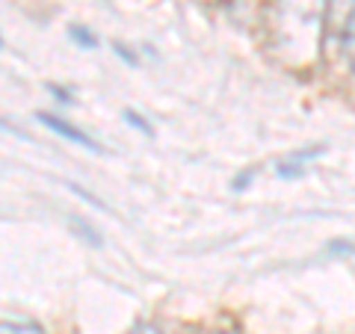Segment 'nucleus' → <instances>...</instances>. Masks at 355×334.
I'll list each match as a JSON object with an SVG mask.
<instances>
[{"instance_id": "obj_9", "label": "nucleus", "mask_w": 355, "mask_h": 334, "mask_svg": "<svg viewBox=\"0 0 355 334\" xmlns=\"http://www.w3.org/2000/svg\"><path fill=\"white\" fill-rule=\"evenodd\" d=\"M329 254H340V258H349V254H355V243H347V240H331L326 246Z\"/></svg>"}, {"instance_id": "obj_11", "label": "nucleus", "mask_w": 355, "mask_h": 334, "mask_svg": "<svg viewBox=\"0 0 355 334\" xmlns=\"http://www.w3.org/2000/svg\"><path fill=\"white\" fill-rule=\"evenodd\" d=\"M113 51H116L128 65H137V53H133V51H125V44H113Z\"/></svg>"}, {"instance_id": "obj_1", "label": "nucleus", "mask_w": 355, "mask_h": 334, "mask_svg": "<svg viewBox=\"0 0 355 334\" xmlns=\"http://www.w3.org/2000/svg\"><path fill=\"white\" fill-rule=\"evenodd\" d=\"M329 0H272L270 6V51L284 69L308 71L320 60Z\"/></svg>"}, {"instance_id": "obj_15", "label": "nucleus", "mask_w": 355, "mask_h": 334, "mask_svg": "<svg viewBox=\"0 0 355 334\" xmlns=\"http://www.w3.org/2000/svg\"><path fill=\"white\" fill-rule=\"evenodd\" d=\"M214 334H237V331H214Z\"/></svg>"}, {"instance_id": "obj_5", "label": "nucleus", "mask_w": 355, "mask_h": 334, "mask_svg": "<svg viewBox=\"0 0 355 334\" xmlns=\"http://www.w3.org/2000/svg\"><path fill=\"white\" fill-rule=\"evenodd\" d=\"M71 228H74L77 234H80V240H86L89 246H95V249H101V246H104V240L98 237V231H95L92 225H89V222H83V219L71 216Z\"/></svg>"}, {"instance_id": "obj_4", "label": "nucleus", "mask_w": 355, "mask_h": 334, "mask_svg": "<svg viewBox=\"0 0 355 334\" xmlns=\"http://www.w3.org/2000/svg\"><path fill=\"white\" fill-rule=\"evenodd\" d=\"M340 44H343V53H347V60H349L352 71H355V6H352V12L347 15V24H343Z\"/></svg>"}, {"instance_id": "obj_12", "label": "nucleus", "mask_w": 355, "mask_h": 334, "mask_svg": "<svg viewBox=\"0 0 355 334\" xmlns=\"http://www.w3.org/2000/svg\"><path fill=\"white\" fill-rule=\"evenodd\" d=\"M69 189H71V193H74V195H80V198H86V202H89V204H95V207H104V204H101V202H98V198H95V195H89V193H83V189H80V186H74V184H69Z\"/></svg>"}, {"instance_id": "obj_6", "label": "nucleus", "mask_w": 355, "mask_h": 334, "mask_svg": "<svg viewBox=\"0 0 355 334\" xmlns=\"http://www.w3.org/2000/svg\"><path fill=\"white\" fill-rule=\"evenodd\" d=\"M3 334H44L30 319H3Z\"/></svg>"}, {"instance_id": "obj_8", "label": "nucleus", "mask_w": 355, "mask_h": 334, "mask_svg": "<svg viewBox=\"0 0 355 334\" xmlns=\"http://www.w3.org/2000/svg\"><path fill=\"white\" fill-rule=\"evenodd\" d=\"M125 121H128L130 128H137L139 133H146V137L151 133V125H148V121H146V118H142V116L137 113V109H125Z\"/></svg>"}, {"instance_id": "obj_3", "label": "nucleus", "mask_w": 355, "mask_h": 334, "mask_svg": "<svg viewBox=\"0 0 355 334\" xmlns=\"http://www.w3.org/2000/svg\"><path fill=\"white\" fill-rule=\"evenodd\" d=\"M323 151H326L323 146H308V148H299V151H293L287 160H282L279 166H275V175H279V177H299V175L305 172V166H308L311 160H317Z\"/></svg>"}, {"instance_id": "obj_10", "label": "nucleus", "mask_w": 355, "mask_h": 334, "mask_svg": "<svg viewBox=\"0 0 355 334\" xmlns=\"http://www.w3.org/2000/svg\"><path fill=\"white\" fill-rule=\"evenodd\" d=\"M252 177H254V172H240V175L234 177V184H231V189H234V193H243V189H246V184H252Z\"/></svg>"}, {"instance_id": "obj_14", "label": "nucleus", "mask_w": 355, "mask_h": 334, "mask_svg": "<svg viewBox=\"0 0 355 334\" xmlns=\"http://www.w3.org/2000/svg\"><path fill=\"white\" fill-rule=\"evenodd\" d=\"M130 334H160V328L157 326H137Z\"/></svg>"}, {"instance_id": "obj_13", "label": "nucleus", "mask_w": 355, "mask_h": 334, "mask_svg": "<svg viewBox=\"0 0 355 334\" xmlns=\"http://www.w3.org/2000/svg\"><path fill=\"white\" fill-rule=\"evenodd\" d=\"M51 92H53V98H57V101H62V104H71V98H69V92H65V89H60V86H51Z\"/></svg>"}, {"instance_id": "obj_7", "label": "nucleus", "mask_w": 355, "mask_h": 334, "mask_svg": "<svg viewBox=\"0 0 355 334\" xmlns=\"http://www.w3.org/2000/svg\"><path fill=\"white\" fill-rule=\"evenodd\" d=\"M69 36L80 44V48H86V51H95L98 48V39H95V33L92 30H86V27H71L69 30Z\"/></svg>"}, {"instance_id": "obj_2", "label": "nucleus", "mask_w": 355, "mask_h": 334, "mask_svg": "<svg viewBox=\"0 0 355 334\" xmlns=\"http://www.w3.org/2000/svg\"><path fill=\"white\" fill-rule=\"evenodd\" d=\"M39 121L48 130H53L57 133V137H62L65 142H74V146H83V148H89V151H101L92 142V137H89V133H83L80 128L77 125H71L69 118H62V116H53V113H39Z\"/></svg>"}]
</instances>
